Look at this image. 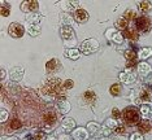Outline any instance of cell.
<instances>
[{"instance_id":"49","label":"cell","mask_w":152,"mask_h":140,"mask_svg":"<svg viewBox=\"0 0 152 140\" xmlns=\"http://www.w3.org/2000/svg\"><path fill=\"white\" fill-rule=\"evenodd\" d=\"M7 140H18V139H17V138H15V136H11V138H8Z\"/></svg>"},{"instance_id":"38","label":"cell","mask_w":152,"mask_h":140,"mask_svg":"<svg viewBox=\"0 0 152 140\" xmlns=\"http://www.w3.org/2000/svg\"><path fill=\"white\" fill-rule=\"evenodd\" d=\"M104 125H105V126H108V127H109V128H112V130H116V127L118 126V125H117V121H116V119H113V118L107 119Z\"/></svg>"},{"instance_id":"18","label":"cell","mask_w":152,"mask_h":140,"mask_svg":"<svg viewBox=\"0 0 152 140\" xmlns=\"http://www.w3.org/2000/svg\"><path fill=\"white\" fill-rule=\"evenodd\" d=\"M138 130L140 131V134H147L148 131H152L151 122L148 121V119H143V121H139V123H138Z\"/></svg>"},{"instance_id":"4","label":"cell","mask_w":152,"mask_h":140,"mask_svg":"<svg viewBox=\"0 0 152 140\" xmlns=\"http://www.w3.org/2000/svg\"><path fill=\"white\" fill-rule=\"evenodd\" d=\"M134 27L138 30V31L140 33H148L151 30L152 27V21L150 17L147 16H139L135 18V21H134Z\"/></svg>"},{"instance_id":"26","label":"cell","mask_w":152,"mask_h":140,"mask_svg":"<svg viewBox=\"0 0 152 140\" xmlns=\"http://www.w3.org/2000/svg\"><path fill=\"white\" fill-rule=\"evenodd\" d=\"M124 56H125L126 61H135L138 59V53L134 49H126L124 52Z\"/></svg>"},{"instance_id":"20","label":"cell","mask_w":152,"mask_h":140,"mask_svg":"<svg viewBox=\"0 0 152 140\" xmlns=\"http://www.w3.org/2000/svg\"><path fill=\"white\" fill-rule=\"evenodd\" d=\"M86 128L88 130L90 134L96 135V134H99V132H100V128H102V126H100L98 122H88L87 126H86Z\"/></svg>"},{"instance_id":"42","label":"cell","mask_w":152,"mask_h":140,"mask_svg":"<svg viewBox=\"0 0 152 140\" xmlns=\"http://www.w3.org/2000/svg\"><path fill=\"white\" fill-rule=\"evenodd\" d=\"M135 66H138V64L135 62V61H127V62H126V70L133 71V69Z\"/></svg>"},{"instance_id":"37","label":"cell","mask_w":152,"mask_h":140,"mask_svg":"<svg viewBox=\"0 0 152 140\" xmlns=\"http://www.w3.org/2000/svg\"><path fill=\"white\" fill-rule=\"evenodd\" d=\"M112 118L116 119V121L117 119H121L122 118V112H121L118 108H113L112 109Z\"/></svg>"},{"instance_id":"13","label":"cell","mask_w":152,"mask_h":140,"mask_svg":"<svg viewBox=\"0 0 152 140\" xmlns=\"http://www.w3.org/2000/svg\"><path fill=\"white\" fill-rule=\"evenodd\" d=\"M22 77H23V67L22 66H15L11 71H9V78L15 82L21 81Z\"/></svg>"},{"instance_id":"28","label":"cell","mask_w":152,"mask_h":140,"mask_svg":"<svg viewBox=\"0 0 152 140\" xmlns=\"http://www.w3.org/2000/svg\"><path fill=\"white\" fill-rule=\"evenodd\" d=\"M33 139L34 140H47V135L44 131H40V130H35V131H33Z\"/></svg>"},{"instance_id":"10","label":"cell","mask_w":152,"mask_h":140,"mask_svg":"<svg viewBox=\"0 0 152 140\" xmlns=\"http://www.w3.org/2000/svg\"><path fill=\"white\" fill-rule=\"evenodd\" d=\"M118 78L121 82H124V84H133L135 82V74L130 70H125L122 73H120Z\"/></svg>"},{"instance_id":"46","label":"cell","mask_w":152,"mask_h":140,"mask_svg":"<svg viewBox=\"0 0 152 140\" xmlns=\"http://www.w3.org/2000/svg\"><path fill=\"white\" fill-rule=\"evenodd\" d=\"M58 139H60V140H72L68 135H60V136H58Z\"/></svg>"},{"instance_id":"5","label":"cell","mask_w":152,"mask_h":140,"mask_svg":"<svg viewBox=\"0 0 152 140\" xmlns=\"http://www.w3.org/2000/svg\"><path fill=\"white\" fill-rule=\"evenodd\" d=\"M42 122H43V126L47 131H50L48 128H52L57 122V115L55 114L53 110H46L43 112L42 114Z\"/></svg>"},{"instance_id":"34","label":"cell","mask_w":152,"mask_h":140,"mask_svg":"<svg viewBox=\"0 0 152 140\" xmlns=\"http://www.w3.org/2000/svg\"><path fill=\"white\" fill-rule=\"evenodd\" d=\"M124 18H125L127 22L131 21V20H134V21H135V18H137V13L134 12V11H131V9H129V11H126V12H125V15H124Z\"/></svg>"},{"instance_id":"31","label":"cell","mask_w":152,"mask_h":140,"mask_svg":"<svg viewBox=\"0 0 152 140\" xmlns=\"http://www.w3.org/2000/svg\"><path fill=\"white\" fill-rule=\"evenodd\" d=\"M116 27H117V29L124 30V31H125L127 27H129V25H127V21H126V20L124 18V17H121V18H118V20L116 21Z\"/></svg>"},{"instance_id":"36","label":"cell","mask_w":152,"mask_h":140,"mask_svg":"<svg viewBox=\"0 0 152 140\" xmlns=\"http://www.w3.org/2000/svg\"><path fill=\"white\" fill-rule=\"evenodd\" d=\"M150 97H151V95H150V92H148L147 90H143V91H142L140 94H139V100L143 102V104H144V101H148V100H150Z\"/></svg>"},{"instance_id":"27","label":"cell","mask_w":152,"mask_h":140,"mask_svg":"<svg viewBox=\"0 0 152 140\" xmlns=\"http://www.w3.org/2000/svg\"><path fill=\"white\" fill-rule=\"evenodd\" d=\"M121 86L118 83H115V84H112V86L109 87V94L112 95V96H120L121 95Z\"/></svg>"},{"instance_id":"14","label":"cell","mask_w":152,"mask_h":140,"mask_svg":"<svg viewBox=\"0 0 152 140\" xmlns=\"http://www.w3.org/2000/svg\"><path fill=\"white\" fill-rule=\"evenodd\" d=\"M56 107L58 109V112H60L61 114H66L69 113V110H70V104H69L68 100H65V99H60V100L56 101Z\"/></svg>"},{"instance_id":"11","label":"cell","mask_w":152,"mask_h":140,"mask_svg":"<svg viewBox=\"0 0 152 140\" xmlns=\"http://www.w3.org/2000/svg\"><path fill=\"white\" fill-rule=\"evenodd\" d=\"M137 70H138V74H139L142 78H146L147 75H150L152 73V67L146 62V61H140L137 66Z\"/></svg>"},{"instance_id":"6","label":"cell","mask_w":152,"mask_h":140,"mask_svg":"<svg viewBox=\"0 0 152 140\" xmlns=\"http://www.w3.org/2000/svg\"><path fill=\"white\" fill-rule=\"evenodd\" d=\"M99 42L96 39H87L81 44V52L83 54H91L99 49Z\"/></svg>"},{"instance_id":"12","label":"cell","mask_w":152,"mask_h":140,"mask_svg":"<svg viewBox=\"0 0 152 140\" xmlns=\"http://www.w3.org/2000/svg\"><path fill=\"white\" fill-rule=\"evenodd\" d=\"M73 18H74L78 23H85V22H87V20H88V13L86 12L85 9L78 8L77 11H74Z\"/></svg>"},{"instance_id":"22","label":"cell","mask_w":152,"mask_h":140,"mask_svg":"<svg viewBox=\"0 0 152 140\" xmlns=\"http://www.w3.org/2000/svg\"><path fill=\"white\" fill-rule=\"evenodd\" d=\"M83 99L87 104H94L96 101V95H95L94 91L87 90V91H85V94H83Z\"/></svg>"},{"instance_id":"29","label":"cell","mask_w":152,"mask_h":140,"mask_svg":"<svg viewBox=\"0 0 152 140\" xmlns=\"http://www.w3.org/2000/svg\"><path fill=\"white\" fill-rule=\"evenodd\" d=\"M79 54H81V51L77 49V48H69L68 52H66V56L72 60H77L79 57Z\"/></svg>"},{"instance_id":"51","label":"cell","mask_w":152,"mask_h":140,"mask_svg":"<svg viewBox=\"0 0 152 140\" xmlns=\"http://www.w3.org/2000/svg\"><path fill=\"white\" fill-rule=\"evenodd\" d=\"M91 140H94V139H91Z\"/></svg>"},{"instance_id":"2","label":"cell","mask_w":152,"mask_h":140,"mask_svg":"<svg viewBox=\"0 0 152 140\" xmlns=\"http://www.w3.org/2000/svg\"><path fill=\"white\" fill-rule=\"evenodd\" d=\"M122 118L126 125L133 126L139 123V110L135 107H127L122 112Z\"/></svg>"},{"instance_id":"47","label":"cell","mask_w":152,"mask_h":140,"mask_svg":"<svg viewBox=\"0 0 152 140\" xmlns=\"http://www.w3.org/2000/svg\"><path fill=\"white\" fill-rule=\"evenodd\" d=\"M4 78H5V70L1 69V79H4Z\"/></svg>"},{"instance_id":"16","label":"cell","mask_w":152,"mask_h":140,"mask_svg":"<svg viewBox=\"0 0 152 140\" xmlns=\"http://www.w3.org/2000/svg\"><path fill=\"white\" fill-rule=\"evenodd\" d=\"M58 67H61V64H60V61H58L57 59H51L50 61H47V64H46V70H47V73H52V71H56Z\"/></svg>"},{"instance_id":"32","label":"cell","mask_w":152,"mask_h":140,"mask_svg":"<svg viewBox=\"0 0 152 140\" xmlns=\"http://www.w3.org/2000/svg\"><path fill=\"white\" fill-rule=\"evenodd\" d=\"M139 113L142 115H144V117L150 115L151 114V105L150 104H142L140 108H139Z\"/></svg>"},{"instance_id":"8","label":"cell","mask_w":152,"mask_h":140,"mask_svg":"<svg viewBox=\"0 0 152 140\" xmlns=\"http://www.w3.org/2000/svg\"><path fill=\"white\" fill-rule=\"evenodd\" d=\"M39 7V3L37 0H25V1L21 3V11L25 13H35V11Z\"/></svg>"},{"instance_id":"7","label":"cell","mask_w":152,"mask_h":140,"mask_svg":"<svg viewBox=\"0 0 152 140\" xmlns=\"http://www.w3.org/2000/svg\"><path fill=\"white\" fill-rule=\"evenodd\" d=\"M25 31H26V29L23 27V25H21V23H18V22H12L8 27V34L12 38H16V39L22 38Z\"/></svg>"},{"instance_id":"50","label":"cell","mask_w":152,"mask_h":140,"mask_svg":"<svg viewBox=\"0 0 152 140\" xmlns=\"http://www.w3.org/2000/svg\"><path fill=\"white\" fill-rule=\"evenodd\" d=\"M47 140H57L56 138H55V136H51V138H48Z\"/></svg>"},{"instance_id":"9","label":"cell","mask_w":152,"mask_h":140,"mask_svg":"<svg viewBox=\"0 0 152 140\" xmlns=\"http://www.w3.org/2000/svg\"><path fill=\"white\" fill-rule=\"evenodd\" d=\"M88 130L85 127H75L72 131V136L74 140H87L88 139Z\"/></svg>"},{"instance_id":"24","label":"cell","mask_w":152,"mask_h":140,"mask_svg":"<svg viewBox=\"0 0 152 140\" xmlns=\"http://www.w3.org/2000/svg\"><path fill=\"white\" fill-rule=\"evenodd\" d=\"M26 21L29 23H31V25H39L40 16L38 15V13H29V15L26 16Z\"/></svg>"},{"instance_id":"44","label":"cell","mask_w":152,"mask_h":140,"mask_svg":"<svg viewBox=\"0 0 152 140\" xmlns=\"http://www.w3.org/2000/svg\"><path fill=\"white\" fill-rule=\"evenodd\" d=\"M116 132H117V134H120V135L121 134H125V132H126V127L124 125H118L116 127Z\"/></svg>"},{"instance_id":"40","label":"cell","mask_w":152,"mask_h":140,"mask_svg":"<svg viewBox=\"0 0 152 140\" xmlns=\"http://www.w3.org/2000/svg\"><path fill=\"white\" fill-rule=\"evenodd\" d=\"M8 117H9V113H8V112H7L5 109H1V110H0V121L4 123L7 119H8Z\"/></svg>"},{"instance_id":"30","label":"cell","mask_w":152,"mask_h":140,"mask_svg":"<svg viewBox=\"0 0 152 140\" xmlns=\"http://www.w3.org/2000/svg\"><path fill=\"white\" fill-rule=\"evenodd\" d=\"M0 13H1L3 17L9 16V13H11V5L7 4L5 1H1V7H0Z\"/></svg>"},{"instance_id":"48","label":"cell","mask_w":152,"mask_h":140,"mask_svg":"<svg viewBox=\"0 0 152 140\" xmlns=\"http://www.w3.org/2000/svg\"><path fill=\"white\" fill-rule=\"evenodd\" d=\"M22 140H34V139H33V136H26V138H23Z\"/></svg>"},{"instance_id":"17","label":"cell","mask_w":152,"mask_h":140,"mask_svg":"<svg viewBox=\"0 0 152 140\" xmlns=\"http://www.w3.org/2000/svg\"><path fill=\"white\" fill-rule=\"evenodd\" d=\"M61 127H63L66 132H70L72 130L75 128V121L73 118H69V117L64 118L63 122H61Z\"/></svg>"},{"instance_id":"41","label":"cell","mask_w":152,"mask_h":140,"mask_svg":"<svg viewBox=\"0 0 152 140\" xmlns=\"http://www.w3.org/2000/svg\"><path fill=\"white\" fill-rule=\"evenodd\" d=\"M129 140H144V139H143V135H142L140 132H133V134L130 135Z\"/></svg>"},{"instance_id":"21","label":"cell","mask_w":152,"mask_h":140,"mask_svg":"<svg viewBox=\"0 0 152 140\" xmlns=\"http://www.w3.org/2000/svg\"><path fill=\"white\" fill-rule=\"evenodd\" d=\"M26 31L29 33L30 36H38L40 34V26L39 25H31V23H29V26H26Z\"/></svg>"},{"instance_id":"3","label":"cell","mask_w":152,"mask_h":140,"mask_svg":"<svg viewBox=\"0 0 152 140\" xmlns=\"http://www.w3.org/2000/svg\"><path fill=\"white\" fill-rule=\"evenodd\" d=\"M60 35L61 39H63L64 44L66 47H74L75 43H77V39H75V33L74 30L72 29L70 26H63L60 30Z\"/></svg>"},{"instance_id":"19","label":"cell","mask_w":152,"mask_h":140,"mask_svg":"<svg viewBox=\"0 0 152 140\" xmlns=\"http://www.w3.org/2000/svg\"><path fill=\"white\" fill-rule=\"evenodd\" d=\"M150 57H152V48H150V47H144L138 52V59H140L142 61H146Z\"/></svg>"},{"instance_id":"23","label":"cell","mask_w":152,"mask_h":140,"mask_svg":"<svg viewBox=\"0 0 152 140\" xmlns=\"http://www.w3.org/2000/svg\"><path fill=\"white\" fill-rule=\"evenodd\" d=\"M21 126H22L21 119H18L17 117H15L13 119H11V122H9L8 130H9V131H16V130H20V127H21Z\"/></svg>"},{"instance_id":"43","label":"cell","mask_w":152,"mask_h":140,"mask_svg":"<svg viewBox=\"0 0 152 140\" xmlns=\"http://www.w3.org/2000/svg\"><path fill=\"white\" fill-rule=\"evenodd\" d=\"M63 86H64V90H69V88H72V87L74 86V83H73V81L66 79V81H64Z\"/></svg>"},{"instance_id":"15","label":"cell","mask_w":152,"mask_h":140,"mask_svg":"<svg viewBox=\"0 0 152 140\" xmlns=\"http://www.w3.org/2000/svg\"><path fill=\"white\" fill-rule=\"evenodd\" d=\"M124 36L127 39H130V40H134V42H137L138 40V30L135 29V27H133V26H129L127 29L124 31Z\"/></svg>"},{"instance_id":"33","label":"cell","mask_w":152,"mask_h":140,"mask_svg":"<svg viewBox=\"0 0 152 140\" xmlns=\"http://www.w3.org/2000/svg\"><path fill=\"white\" fill-rule=\"evenodd\" d=\"M124 39H125L124 34H122V33H120V31H116V33H115V35H113V38H112V42H113V43H116V44H121V43L124 42Z\"/></svg>"},{"instance_id":"39","label":"cell","mask_w":152,"mask_h":140,"mask_svg":"<svg viewBox=\"0 0 152 140\" xmlns=\"http://www.w3.org/2000/svg\"><path fill=\"white\" fill-rule=\"evenodd\" d=\"M72 21H73V17L68 16V15H64L63 16V20H61V22L64 23V26H69L72 23Z\"/></svg>"},{"instance_id":"1","label":"cell","mask_w":152,"mask_h":140,"mask_svg":"<svg viewBox=\"0 0 152 140\" xmlns=\"http://www.w3.org/2000/svg\"><path fill=\"white\" fill-rule=\"evenodd\" d=\"M64 82H61L58 78H50L48 81L44 82V84L42 86V92L46 96H51V97H56L57 100L60 99H65L64 97Z\"/></svg>"},{"instance_id":"35","label":"cell","mask_w":152,"mask_h":140,"mask_svg":"<svg viewBox=\"0 0 152 140\" xmlns=\"http://www.w3.org/2000/svg\"><path fill=\"white\" fill-rule=\"evenodd\" d=\"M113 132V130L112 128H109L108 126H105V125H103L102 126V128H100V132L99 134L102 135V136H109L110 134Z\"/></svg>"},{"instance_id":"45","label":"cell","mask_w":152,"mask_h":140,"mask_svg":"<svg viewBox=\"0 0 152 140\" xmlns=\"http://www.w3.org/2000/svg\"><path fill=\"white\" fill-rule=\"evenodd\" d=\"M115 33H116V31H115V30H113V29H109V30H107V38L112 40L113 35H115Z\"/></svg>"},{"instance_id":"25","label":"cell","mask_w":152,"mask_h":140,"mask_svg":"<svg viewBox=\"0 0 152 140\" xmlns=\"http://www.w3.org/2000/svg\"><path fill=\"white\" fill-rule=\"evenodd\" d=\"M138 8H139V11L142 13H148L152 11V4L150 1H140L138 4Z\"/></svg>"}]
</instances>
